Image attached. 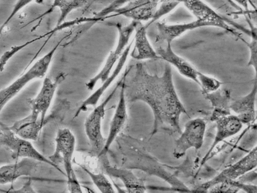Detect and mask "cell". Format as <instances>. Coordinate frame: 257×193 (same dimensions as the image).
I'll list each match as a JSON object with an SVG mask.
<instances>
[{
  "instance_id": "obj_12",
  "label": "cell",
  "mask_w": 257,
  "mask_h": 193,
  "mask_svg": "<svg viewBox=\"0 0 257 193\" xmlns=\"http://www.w3.org/2000/svg\"><path fill=\"white\" fill-rule=\"evenodd\" d=\"M120 86L119 96L113 115L110 121L108 133L104 145L97 157L104 156L108 151L113 141L123 128L127 118L126 100L124 90V74Z\"/></svg>"
},
{
  "instance_id": "obj_27",
  "label": "cell",
  "mask_w": 257,
  "mask_h": 193,
  "mask_svg": "<svg viewBox=\"0 0 257 193\" xmlns=\"http://www.w3.org/2000/svg\"><path fill=\"white\" fill-rule=\"evenodd\" d=\"M34 1V0H17L14 5L10 14L0 27V34L2 33L4 28L10 22L14 16L17 15L19 11Z\"/></svg>"
},
{
  "instance_id": "obj_9",
  "label": "cell",
  "mask_w": 257,
  "mask_h": 193,
  "mask_svg": "<svg viewBox=\"0 0 257 193\" xmlns=\"http://www.w3.org/2000/svg\"><path fill=\"white\" fill-rule=\"evenodd\" d=\"M206 130V123L202 118H195L187 121L179 137L175 141L174 157L180 159L192 148L199 150L204 143Z\"/></svg>"
},
{
  "instance_id": "obj_28",
  "label": "cell",
  "mask_w": 257,
  "mask_h": 193,
  "mask_svg": "<svg viewBox=\"0 0 257 193\" xmlns=\"http://www.w3.org/2000/svg\"><path fill=\"white\" fill-rule=\"evenodd\" d=\"M14 192H36V191L33 187L32 179L29 176L28 180L22 186L17 189H14L9 191Z\"/></svg>"
},
{
  "instance_id": "obj_15",
  "label": "cell",
  "mask_w": 257,
  "mask_h": 193,
  "mask_svg": "<svg viewBox=\"0 0 257 193\" xmlns=\"http://www.w3.org/2000/svg\"><path fill=\"white\" fill-rule=\"evenodd\" d=\"M253 86L246 95L230 103L229 110L238 117L242 123L253 124L256 120L255 101L257 93V82L255 77Z\"/></svg>"
},
{
  "instance_id": "obj_24",
  "label": "cell",
  "mask_w": 257,
  "mask_h": 193,
  "mask_svg": "<svg viewBox=\"0 0 257 193\" xmlns=\"http://www.w3.org/2000/svg\"><path fill=\"white\" fill-rule=\"evenodd\" d=\"M180 4V2L177 0H161L152 19L147 25H145L146 27L147 28L152 23L171 12Z\"/></svg>"
},
{
  "instance_id": "obj_8",
  "label": "cell",
  "mask_w": 257,
  "mask_h": 193,
  "mask_svg": "<svg viewBox=\"0 0 257 193\" xmlns=\"http://www.w3.org/2000/svg\"><path fill=\"white\" fill-rule=\"evenodd\" d=\"M122 79V76L107 98L100 104L95 106L85 120V132L89 140L91 151L97 156L102 149L106 139L102 132V122L105 116L106 107L120 87Z\"/></svg>"
},
{
  "instance_id": "obj_17",
  "label": "cell",
  "mask_w": 257,
  "mask_h": 193,
  "mask_svg": "<svg viewBox=\"0 0 257 193\" xmlns=\"http://www.w3.org/2000/svg\"><path fill=\"white\" fill-rule=\"evenodd\" d=\"M38 161L29 158H23L19 161L0 167V184L13 183L23 176H30L35 173Z\"/></svg>"
},
{
  "instance_id": "obj_16",
  "label": "cell",
  "mask_w": 257,
  "mask_h": 193,
  "mask_svg": "<svg viewBox=\"0 0 257 193\" xmlns=\"http://www.w3.org/2000/svg\"><path fill=\"white\" fill-rule=\"evenodd\" d=\"M156 27L157 33L155 36V43L167 44H171L174 40L187 31L209 26L207 24L196 20L190 22L175 24L159 22Z\"/></svg>"
},
{
  "instance_id": "obj_18",
  "label": "cell",
  "mask_w": 257,
  "mask_h": 193,
  "mask_svg": "<svg viewBox=\"0 0 257 193\" xmlns=\"http://www.w3.org/2000/svg\"><path fill=\"white\" fill-rule=\"evenodd\" d=\"M156 51L160 57L171 65H172L182 76L198 84L197 71L188 61L177 54L173 50L171 44L159 46Z\"/></svg>"
},
{
  "instance_id": "obj_4",
  "label": "cell",
  "mask_w": 257,
  "mask_h": 193,
  "mask_svg": "<svg viewBox=\"0 0 257 193\" xmlns=\"http://www.w3.org/2000/svg\"><path fill=\"white\" fill-rule=\"evenodd\" d=\"M66 74L60 73L54 80L46 77L40 91L36 96L28 100L31 108V113L26 117L30 121L40 126L42 128L50 121L52 116L47 117L58 86L65 79Z\"/></svg>"
},
{
  "instance_id": "obj_14",
  "label": "cell",
  "mask_w": 257,
  "mask_h": 193,
  "mask_svg": "<svg viewBox=\"0 0 257 193\" xmlns=\"http://www.w3.org/2000/svg\"><path fill=\"white\" fill-rule=\"evenodd\" d=\"M132 44V42L128 44L114 68L109 76L101 83L100 86L81 103L74 115V118L77 117L82 112H86L89 107L95 106L97 104L102 95L121 71L130 54Z\"/></svg>"
},
{
  "instance_id": "obj_29",
  "label": "cell",
  "mask_w": 257,
  "mask_h": 193,
  "mask_svg": "<svg viewBox=\"0 0 257 193\" xmlns=\"http://www.w3.org/2000/svg\"><path fill=\"white\" fill-rule=\"evenodd\" d=\"M239 6L242 7L245 10H248L249 3L250 0H233Z\"/></svg>"
},
{
  "instance_id": "obj_10",
  "label": "cell",
  "mask_w": 257,
  "mask_h": 193,
  "mask_svg": "<svg viewBox=\"0 0 257 193\" xmlns=\"http://www.w3.org/2000/svg\"><path fill=\"white\" fill-rule=\"evenodd\" d=\"M183 4L196 20L207 24L209 27L222 29L243 40L240 34L229 25V21L216 12L202 0H177Z\"/></svg>"
},
{
  "instance_id": "obj_30",
  "label": "cell",
  "mask_w": 257,
  "mask_h": 193,
  "mask_svg": "<svg viewBox=\"0 0 257 193\" xmlns=\"http://www.w3.org/2000/svg\"><path fill=\"white\" fill-rule=\"evenodd\" d=\"M0 1H1V0H0Z\"/></svg>"
},
{
  "instance_id": "obj_6",
  "label": "cell",
  "mask_w": 257,
  "mask_h": 193,
  "mask_svg": "<svg viewBox=\"0 0 257 193\" xmlns=\"http://www.w3.org/2000/svg\"><path fill=\"white\" fill-rule=\"evenodd\" d=\"M0 146L8 149L14 159L29 158L47 163L65 176V172L48 158L40 153L29 141L16 134L10 127L0 122Z\"/></svg>"
},
{
  "instance_id": "obj_19",
  "label": "cell",
  "mask_w": 257,
  "mask_h": 193,
  "mask_svg": "<svg viewBox=\"0 0 257 193\" xmlns=\"http://www.w3.org/2000/svg\"><path fill=\"white\" fill-rule=\"evenodd\" d=\"M103 169L108 176L119 179L127 192H145L147 186L144 180L138 177L130 168L117 167L105 161L103 163Z\"/></svg>"
},
{
  "instance_id": "obj_11",
  "label": "cell",
  "mask_w": 257,
  "mask_h": 193,
  "mask_svg": "<svg viewBox=\"0 0 257 193\" xmlns=\"http://www.w3.org/2000/svg\"><path fill=\"white\" fill-rule=\"evenodd\" d=\"M161 0H131L113 10L108 18L122 16L133 21L151 20Z\"/></svg>"
},
{
  "instance_id": "obj_13",
  "label": "cell",
  "mask_w": 257,
  "mask_h": 193,
  "mask_svg": "<svg viewBox=\"0 0 257 193\" xmlns=\"http://www.w3.org/2000/svg\"><path fill=\"white\" fill-rule=\"evenodd\" d=\"M216 132L211 146L202 158L200 166L208 160L212 151L220 143L238 134L242 129L243 124L234 114H226L216 119Z\"/></svg>"
},
{
  "instance_id": "obj_5",
  "label": "cell",
  "mask_w": 257,
  "mask_h": 193,
  "mask_svg": "<svg viewBox=\"0 0 257 193\" xmlns=\"http://www.w3.org/2000/svg\"><path fill=\"white\" fill-rule=\"evenodd\" d=\"M136 23L137 21L133 20L126 25H122L119 22L108 23L117 30V42L115 47L110 51L100 70L86 83V87L88 90H93L98 83L102 82L110 74L114 65L128 45L130 39L134 32Z\"/></svg>"
},
{
  "instance_id": "obj_1",
  "label": "cell",
  "mask_w": 257,
  "mask_h": 193,
  "mask_svg": "<svg viewBox=\"0 0 257 193\" xmlns=\"http://www.w3.org/2000/svg\"><path fill=\"white\" fill-rule=\"evenodd\" d=\"M124 90L126 101H142L153 115L151 136L158 133L180 134V118L187 114L174 84L171 65L166 63L161 75L150 73L141 62L125 71Z\"/></svg>"
},
{
  "instance_id": "obj_23",
  "label": "cell",
  "mask_w": 257,
  "mask_h": 193,
  "mask_svg": "<svg viewBox=\"0 0 257 193\" xmlns=\"http://www.w3.org/2000/svg\"><path fill=\"white\" fill-rule=\"evenodd\" d=\"M198 84L201 88L202 93L205 95L213 92L221 88L223 82L219 79L197 71Z\"/></svg>"
},
{
  "instance_id": "obj_25",
  "label": "cell",
  "mask_w": 257,
  "mask_h": 193,
  "mask_svg": "<svg viewBox=\"0 0 257 193\" xmlns=\"http://www.w3.org/2000/svg\"><path fill=\"white\" fill-rule=\"evenodd\" d=\"M250 24V36L251 40L249 42L243 41L247 45L249 52V58L247 63L248 66L254 68L256 76V62H257V35L256 28L252 25Z\"/></svg>"
},
{
  "instance_id": "obj_22",
  "label": "cell",
  "mask_w": 257,
  "mask_h": 193,
  "mask_svg": "<svg viewBox=\"0 0 257 193\" xmlns=\"http://www.w3.org/2000/svg\"><path fill=\"white\" fill-rule=\"evenodd\" d=\"M79 165L88 174L93 184L100 192L103 193L115 192L112 184L103 172L95 173L81 164Z\"/></svg>"
},
{
  "instance_id": "obj_20",
  "label": "cell",
  "mask_w": 257,
  "mask_h": 193,
  "mask_svg": "<svg viewBox=\"0 0 257 193\" xmlns=\"http://www.w3.org/2000/svg\"><path fill=\"white\" fill-rule=\"evenodd\" d=\"M147 29L141 22L137 21L134 30V47L130 53L131 56L136 60L160 59L149 41Z\"/></svg>"
},
{
  "instance_id": "obj_2",
  "label": "cell",
  "mask_w": 257,
  "mask_h": 193,
  "mask_svg": "<svg viewBox=\"0 0 257 193\" xmlns=\"http://www.w3.org/2000/svg\"><path fill=\"white\" fill-rule=\"evenodd\" d=\"M75 144V136L70 129L67 128L59 129L55 138V150L48 159L58 167L60 163L63 164L69 191L82 192L81 184L72 165Z\"/></svg>"
},
{
  "instance_id": "obj_21",
  "label": "cell",
  "mask_w": 257,
  "mask_h": 193,
  "mask_svg": "<svg viewBox=\"0 0 257 193\" xmlns=\"http://www.w3.org/2000/svg\"><path fill=\"white\" fill-rule=\"evenodd\" d=\"M94 1L95 0H54L50 8L39 18L50 14L55 9L57 8L60 11V16L57 20V27L62 24L72 11L85 7Z\"/></svg>"
},
{
  "instance_id": "obj_3",
  "label": "cell",
  "mask_w": 257,
  "mask_h": 193,
  "mask_svg": "<svg viewBox=\"0 0 257 193\" xmlns=\"http://www.w3.org/2000/svg\"><path fill=\"white\" fill-rule=\"evenodd\" d=\"M63 39L62 38L60 40L51 50L36 61L27 71L0 90V114L6 104L29 83L45 76L54 55Z\"/></svg>"
},
{
  "instance_id": "obj_26",
  "label": "cell",
  "mask_w": 257,
  "mask_h": 193,
  "mask_svg": "<svg viewBox=\"0 0 257 193\" xmlns=\"http://www.w3.org/2000/svg\"><path fill=\"white\" fill-rule=\"evenodd\" d=\"M40 36L38 37L31 39L30 41L26 42L22 44L15 45L13 46L10 49L6 51L0 57V72L3 71L5 67L7 64L8 62L13 57L16 53L30 45L35 42L41 39L43 37Z\"/></svg>"
},
{
  "instance_id": "obj_7",
  "label": "cell",
  "mask_w": 257,
  "mask_h": 193,
  "mask_svg": "<svg viewBox=\"0 0 257 193\" xmlns=\"http://www.w3.org/2000/svg\"><path fill=\"white\" fill-rule=\"evenodd\" d=\"M256 154L257 149L255 146L240 159L222 170L210 180L196 186L192 191L207 192L210 188L218 184L241 178L256 169Z\"/></svg>"
}]
</instances>
